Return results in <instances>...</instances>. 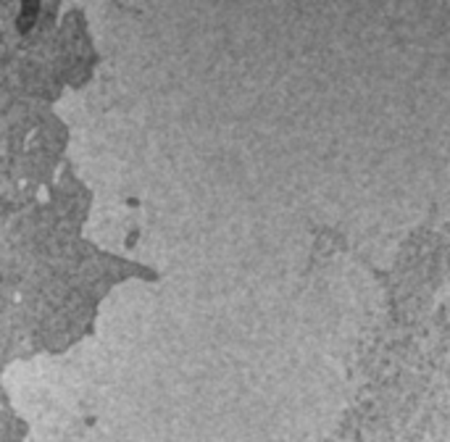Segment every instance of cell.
Wrapping results in <instances>:
<instances>
[{"label": "cell", "instance_id": "6da1fadb", "mask_svg": "<svg viewBox=\"0 0 450 442\" xmlns=\"http://www.w3.org/2000/svg\"><path fill=\"white\" fill-rule=\"evenodd\" d=\"M37 11H40V6H34V3H30V6H24V8H21V19H19V24H21V32L30 30L32 21H34V16H37Z\"/></svg>", "mask_w": 450, "mask_h": 442}]
</instances>
